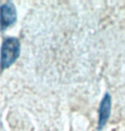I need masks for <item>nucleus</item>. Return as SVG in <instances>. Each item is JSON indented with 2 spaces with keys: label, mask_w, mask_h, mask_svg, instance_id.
I'll use <instances>...</instances> for the list:
<instances>
[{
  "label": "nucleus",
  "mask_w": 125,
  "mask_h": 131,
  "mask_svg": "<svg viewBox=\"0 0 125 131\" xmlns=\"http://www.w3.org/2000/svg\"><path fill=\"white\" fill-rule=\"evenodd\" d=\"M20 53V43L18 39L9 38L4 40L1 50V68L6 69L12 65Z\"/></svg>",
  "instance_id": "f257e3e1"
},
{
  "label": "nucleus",
  "mask_w": 125,
  "mask_h": 131,
  "mask_svg": "<svg viewBox=\"0 0 125 131\" xmlns=\"http://www.w3.org/2000/svg\"><path fill=\"white\" fill-rule=\"evenodd\" d=\"M16 20V11L14 4L10 2L4 4L0 8V26L2 29L12 25Z\"/></svg>",
  "instance_id": "f03ea898"
},
{
  "label": "nucleus",
  "mask_w": 125,
  "mask_h": 131,
  "mask_svg": "<svg viewBox=\"0 0 125 131\" xmlns=\"http://www.w3.org/2000/svg\"><path fill=\"white\" fill-rule=\"evenodd\" d=\"M111 109V98L108 95H106L103 99L99 111V125L101 128L104 126L108 119Z\"/></svg>",
  "instance_id": "7ed1b4c3"
}]
</instances>
